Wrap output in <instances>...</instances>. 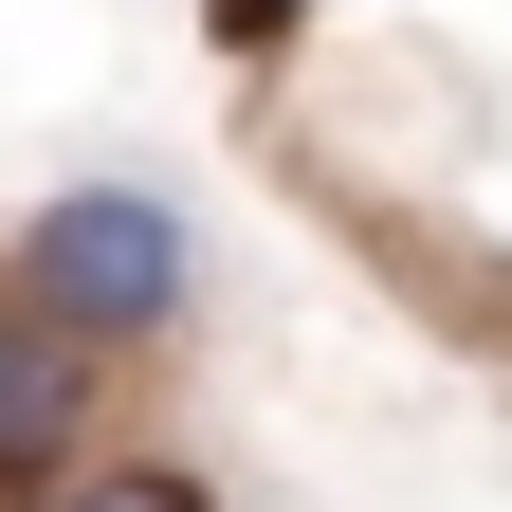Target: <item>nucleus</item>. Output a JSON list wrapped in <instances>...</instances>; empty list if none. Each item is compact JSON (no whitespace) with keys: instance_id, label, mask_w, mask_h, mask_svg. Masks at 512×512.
<instances>
[{"instance_id":"f257e3e1","label":"nucleus","mask_w":512,"mask_h":512,"mask_svg":"<svg viewBox=\"0 0 512 512\" xmlns=\"http://www.w3.org/2000/svg\"><path fill=\"white\" fill-rule=\"evenodd\" d=\"M0 311L55 348H165L183 311H202V238H183L165 183H55V202L19 220V256H0Z\"/></svg>"},{"instance_id":"7ed1b4c3","label":"nucleus","mask_w":512,"mask_h":512,"mask_svg":"<svg viewBox=\"0 0 512 512\" xmlns=\"http://www.w3.org/2000/svg\"><path fill=\"white\" fill-rule=\"evenodd\" d=\"M19 512H220V494L165 476V458H128V476H55V494H19Z\"/></svg>"},{"instance_id":"20e7f679","label":"nucleus","mask_w":512,"mask_h":512,"mask_svg":"<svg viewBox=\"0 0 512 512\" xmlns=\"http://www.w3.org/2000/svg\"><path fill=\"white\" fill-rule=\"evenodd\" d=\"M293 19H311V0H202V37H220V55H275Z\"/></svg>"},{"instance_id":"f03ea898","label":"nucleus","mask_w":512,"mask_h":512,"mask_svg":"<svg viewBox=\"0 0 512 512\" xmlns=\"http://www.w3.org/2000/svg\"><path fill=\"white\" fill-rule=\"evenodd\" d=\"M74 458H92V348L0 311V494H55Z\"/></svg>"}]
</instances>
